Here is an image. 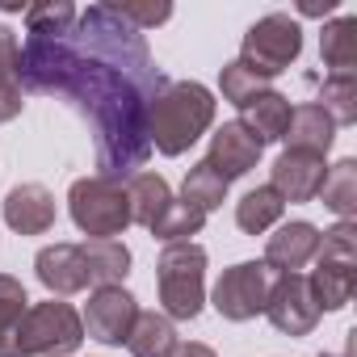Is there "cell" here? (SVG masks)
Masks as SVG:
<instances>
[{
    "label": "cell",
    "mask_w": 357,
    "mask_h": 357,
    "mask_svg": "<svg viewBox=\"0 0 357 357\" xmlns=\"http://www.w3.org/2000/svg\"><path fill=\"white\" fill-rule=\"evenodd\" d=\"M17 84L22 93L68 101L89 122L97 176L130 181L143 172L151 155L147 109L168 89V76L147 38L109 9V0L89 5L63 34H26Z\"/></svg>",
    "instance_id": "cell-1"
},
{
    "label": "cell",
    "mask_w": 357,
    "mask_h": 357,
    "mask_svg": "<svg viewBox=\"0 0 357 357\" xmlns=\"http://www.w3.org/2000/svg\"><path fill=\"white\" fill-rule=\"evenodd\" d=\"M215 93L198 80H168L147 109V143L160 155H185L215 126Z\"/></svg>",
    "instance_id": "cell-2"
},
{
    "label": "cell",
    "mask_w": 357,
    "mask_h": 357,
    "mask_svg": "<svg viewBox=\"0 0 357 357\" xmlns=\"http://www.w3.org/2000/svg\"><path fill=\"white\" fill-rule=\"evenodd\" d=\"M155 290L168 319H198L206 303V248L202 244H164L155 261Z\"/></svg>",
    "instance_id": "cell-3"
},
{
    "label": "cell",
    "mask_w": 357,
    "mask_h": 357,
    "mask_svg": "<svg viewBox=\"0 0 357 357\" xmlns=\"http://www.w3.org/2000/svg\"><path fill=\"white\" fill-rule=\"evenodd\" d=\"M319 315L324 311H344L353 303L357 290V223H336L328 231H319V252H315V269L307 278Z\"/></svg>",
    "instance_id": "cell-4"
},
{
    "label": "cell",
    "mask_w": 357,
    "mask_h": 357,
    "mask_svg": "<svg viewBox=\"0 0 357 357\" xmlns=\"http://www.w3.org/2000/svg\"><path fill=\"white\" fill-rule=\"evenodd\" d=\"M68 211L72 223L89 240H118L130 227V198L126 181H109V176H80L68 190Z\"/></svg>",
    "instance_id": "cell-5"
},
{
    "label": "cell",
    "mask_w": 357,
    "mask_h": 357,
    "mask_svg": "<svg viewBox=\"0 0 357 357\" xmlns=\"http://www.w3.org/2000/svg\"><path fill=\"white\" fill-rule=\"evenodd\" d=\"M84 340V319L76 315L72 303L47 298L26 307L17 324V357H72Z\"/></svg>",
    "instance_id": "cell-6"
},
{
    "label": "cell",
    "mask_w": 357,
    "mask_h": 357,
    "mask_svg": "<svg viewBox=\"0 0 357 357\" xmlns=\"http://www.w3.org/2000/svg\"><path fill=\"white\" fill-rule=\"evenodd\" d=\"M303 55V26L290 13H265L261 22L248 26L244 43H240V63L252 68L257 76L273 80L282 72H290V63Z\"/></svg>",
    "instance_id": "cell-7"
},
{
    "label": "cell",
    "mask_w": 357,
    "mask_h": 357,
    "mask_svg": "<svg viewBox=\"0 0 357 357\" xmlns=\"http://www.w3.org/2000/svg\"><path fill=\"white\" fill-rule=\"evenodd\" d=\"M273 269L265 261H240L231 269H223V278L215 282V311L231 324H244V319H257L265 315V298H269V286H273Z\"/></svg>",
    "instance_id": "cell-8"
},
{
    "label": "cell",
    "mask_w": 357,
    "mask_h": 357,
    "mask_svg": "<svg viewBox=\"0 0 357 357\" xmlns=\"http://www.w3.org/2000/svg\"><path fill=\"white\" fill-rule=\"evenodd\" d=\"M265 315L282 336H311L319 324V307L307 286V273H278L265 298Z\"/></svg>",
    "instance_id": "cell-9"
},
{
    "label": "cell",
    "mask_w": 357,
    "mask_h": 357,
    "mask_svg": "<svg viewBox=\"0 0 357 357\" xmlns=\"http://www.w3.org/2000/svg\"><path fill=\"white\" fill-rule=\"evenodd\" d=\"M139 315V303L126 286H97L89 294V307H84V332L101 344H126L130 336V324Z\"/></svg>",
    "instance_id": "cell-10"
},
{
    "label": "cell",
    "mask_w": 357,
    "mask_h": 357,
    "mask_svg": "<svg viewBox=\"0 0 357 357\" xmlns=\"http://www.w3.org/2000/svg\"><path fill=\"white\" fill-rule=\"evenodd\" d=\"M324 176H328V160L324 155L286 147L273 160V168H269V185L282 194V202H315Z\"/></svg>",
    "instance_id": "cell-11"
},
{
    "label": "cell",
    "mask_w": 357,
    "mask_h": 357,
    "mask_svg": "<svg viewBox=\"0 0 357 357\" xmlns=\"http://www.w3.org/2000/svg\"><path fill=\"white\" fill-rule=\"evenodd\" d=\"M34 273H38V282L51 290V298L80 294V290L89 286L84 248H80V244H68V240H55V244L38 248V257H34Z\"/></svg>",
    "instance_id": "cell-12"
},
{
    "label": "cell",
    "mask_w": 357,
    "mask_h": 357,
    "mask_svg": "<svg viewBox=\"0 0 357 357\" xmlns=\"http://www.w3.org/2000/svg\"><path fill=\"white\" fill-rule=\"evenodd\" d=\"M5 223L17 231V236H47L55 227V194L38 181H22L5 194V206H0Z\"/></svg>",
    "instance_id": "cell-13"
},
{
    "label": "cell",
    "mask_w": 357,
    "mask_h": 357,
    "mask_svg": "<svg viewBox=\"0 0 357 357\" xmlns=\"http://www.w3.org/2000/svg\"><path fill=\"white\" fill-rule=\"evenodd\" d=\"M261 143L240 126V122H223L215 135H211V151H206V164L223 176V181L231 185L236 176H248L252 168H257V160H261Z\"/></svg>",
    "instance_id": "cell-14"
},
{
    "label": "cell",
    "mask_w": 357,
    "mask_h": 357,
    "mask_svg": "<svg viewBox=\"0 0 357 357\" xmlns=\"http://www.w3.org/2000/svg\"><path fill=\"white\" fill-rule=\"evenodd\" d=\"M319 252V227L307 219L282 223L269 240H265V265L273 273H298L307 261H315Z\"/></svg>",
    "instance_id": "cell-15"
},
{
    "label": "cell",
    "mask_w": 357,
    "mask_h": 357,
    "mask_svg": "<svg viewBox=\"0 0 357 357\" xmlns=\"http://www.w3.org/2000/svg\"><path fill=\"white\" fill-rule=\"evenodd\" d=\"M261 147L265 143H278L286 135V122H290V97H282L278 89H265L257 93L252 101L240 105V118H236Z\"/></svg>",
    "instance_id": "cell-16"
},
{
    "label": "cell",
    "mask_w": 357,
    "mask_h": 357,
    "mask_svg": "<svg viewBox=\"0 0 357 357\" xmlns=\"http://www.w3.org/2000/svg\"><path fill=\"white\" fill-rule=\"evenodd\" d=\"M286 147L294 151H315V155H328V147L336 143V122L315 105V101H303V105H290V122H286V135H282Z\"/></svg>",
    "instance_id": "cell-17"
},
{
    "label": "cell",
    "mask_w": 357,
    "mask_h": 357,
    "mask_svg": "<svg viewBox=\"0 0 357 357\" xmlns=\"http://www.w3.org/2000/svg\"><path fill=\"white\" fill-rule=\"evenodd\" d=\"M126 349H130V357H176L181 340H176V328H172L168 315H160V311H139L135 324H130Z\"/></svg>",
    "instance_id": "cell-18"
},
{
    "label": "cell",
    "mask_w": 357,
    "mask_h": 357,
    "mask_svg": "<svg viewBox=\"0 0 357 357\" xmlns=\"http://www.w3.org/2000/svg\"><path fill=\"white\" fill-rule=\"evenodd\" d=\"M126 198H130V223H139V227H147L151 231V223L168 211V202H172V190H168V181L160 172H135L130 181H126Z\"/></svg>",
    "instance_id": "cell-19"
},
{
    "label": "cell",
    "mask_w": 357,
    "mask_h": 357,
    "mask_svg": "<svg viewBox=\"0 0 357 357\" xmlns=\"http://www.w3.org/2000/svg\"><path fill=\"white\" fill-rule=\"evenodd\" d=\"M319 55L328 63V76H344V72L357 68V17L353 13H340V17L324 22Z\"/></svg>",
    "instance_id": "cell-20"
},
{
    "label": "cell",
    "mask_w": 357,
    "mask_h": 357,
    "mask_svg": "<svg viewBox=\"0 0 357 357\" xmlns=\"http://www.w3.org/2000/svg\"><path fill=\"white\" fill-rule=\"evenodd\" d=\"M84 265H89V286H122L130 273V248L122 240H84Z\"/></svg>",
    "instance_id": "cell-21"
},
{
    "label": "cell",
    "mask_w": 357,
    "mask_h": 357,
    "mask_svg": "<svg viewBox=\"0 0 357 357\" xmlns=\"http://www.w3.org/2000/svg\"><path fill=\"white\" fill-rule=\"evenodd\" d=\"M319 198H324V206L336 219L353 223V215H357V160L353 155L328 164V176H324V185H319Z\"/></svg>",
    "instance_id": "cell-22"
},
{
    "label": "cell",
    "mask_w": 357,
    "mask_h": 357,
    "mask_svg": "<svg viewBox=\"0 0 357 357\" xmlns=\"http://www.w3.org/2000/svg\"><path fill=\"white\" fill-rule=\"evenodd\" d=\"M282 211H286L282 194H278L273 185H257V190H248V194L236 202V227H240L244 236H261V231H269V227L282 219Z\"/></svg>",
    "instance_id": "cell-23"
},
{
    "label": "cell",
    "mask_w": 357,
    "mask_h": 357,
    "mask_svg": "<svg viewBox=\"0 0 357 357\" xmlns=\"http://www.w3.org/2000/svg\"><path fill=\"white\" fill-rule=\"evenodd\" d=\"M181 202H190L194 211H202V215H211V211H219L223 202H227V181L206 164V160H198L190 172H185V181H181Z\"/></svg>",
    "instance_id": "cell-24"
},
{
    "label": "cell",
    "mask_w": 357,
    "mask_h": 357,
    "mask_svg": "<svg viewBox=\"0 0 357 357\" xmlns=\"http://www.w3.org/2000/svg\"><path fill=\"white\" fill-rule=\"evenodd\" d=\"M30 298H26V286L13 278V273H0V357H17V324L26 315Z\"/></svg>",
    "instance_id": "cell-25"
},
{
    "label": "cell",
    "mask_w": 357,
    "mask_h": 357,
    "mask_svg": "<svg viewBox=\"0 0 357 357\" xmlns=\"http://www.w3.org/2000/svg\"><path fill=\"white\" fill-rule=\"evenodd\" d=\"M336 126H349L357 122V72H344V76H324L319 84V101H315Z\"/></svg>",
    "instance_id": "cell-26"
},
{
    "label": "cell",
    "mask_w": 357,
    "mask_h": 357,
    "mask_svg": "<svg viewBox=\"0 0 357 357\" xmlns=\"http://www.w3.org/2000/svg\"><path fill=\"white\" fill-rule=\"evenodd\" d=\"M206 227V215L202 211H194L190 202H168V211L151 223V236L160 240V244H190L198 231Z\"/></svg>",
    "instance_id": "cell-27"
},
{
    "label": "cell",
    "mask_w": 357,
    "mask_h": 357,
    "mask_svg": "<svg viewBox=\"0 0 357 357\" xmlns=\"http://www.w3.org/2000/svg\"><path fill=\"white\" fill-rule=\"evenodd\" d=\"M76 17L80 9L68 5V0H43V5L26 9V34H63L76 26Z\"/></svg>",
    "instance_id": "cell-28"
},
{
    "label": "cell",
    "mask_w": 357,
    "mask_h": 357,
    "mask_svg": "<svg viewBox=\"0 0 357 357\" xmlns=\"http://www.w3.org/2000/svg\"><path fill=\"white\" fill-rule=\"evenodd\" d=\"M265 89H269V80L257 76L252 68H244L240 59L223 63V72H219V93H223V101H231L236 109H240L244 101H252L257 93H265Z\"/></svg>",
    "instance_id": "cell-29"
},
{
    "label": "cell",
    "mask_w": 357,
    "mask_h": 357,
    "mask_svg": "<svg viewBox=\"0 0 357 357\" xmlns=\"http://www.w3.org/2000/svg\"><path fill=\"white\" fill-rule=\"evenodd\" d=\"M109 9L126 22V26H135L139 34L143 30H155V26H164L168 17H172V5H139V0H109Z\"/></svg>",
    "instance_id": "cell-30"
},
{
    "label": "cell",
    "mask_w": 357,
    "mask_h": 357,
    "mask_svg": "<svg viewBox=\"0 0 357 357\" xmlns=\"http://www.w3.org/2000/svg\"><path fill=\"white\" fill-rule=\"evenodd\" d=\"M17 63H22V47L9 26H0V80H17Z\"/></svg>",
    "instance_id": "cell-31"
},
{
    "label": "cell",
    "mask_w": 357,
    "mask_h": 357,
    "mask_svg": "<svg viewBox=\"0 0 357 357\" xmlns=\"http://www.w3.org/2000/svg\"><path fill=\"white\" fill-rule=\"evenodd\" d=\"M26 109V93L17 80H0V122H13Z\"/></svg>",
    "instance_id": "cell-32"
},
{
    "label": "cell",
    "mask_w": 357,
    "mask_h": 357,
    "mask_svg": "<svg viewBox=\"0 0 357 357\" xmlns=\"http://www.w3.org/2000/svg\"><path fill=\"white\" fill-rule=\"evenodd\" d=\"M176 357H219L211 344H202V340H190V344H181L176 349Z\"/></svg>",
    "instance_id": "cell-33"
},
{
    "label": "cell",
    "mask_w": 357,
    "mask_h": 357,
    "mask_svg": "<svg viewBox=\"0 0 357 357\" xmlns=\"http://www.w3.org/2000/svg\"><path fill=\"white\" fill-rule=\"evenodd\" d=\"M332 9H336V0H324V5H311V0H307V5H298L303 17H328Z\"/></svg>",
    "instance_id": "cell-34"
},
{
    "label": "cell",
    "mask_w": 357,
    "mask_h": 357,
    "mask_svg": "<svg viewBox=\"0 0 357 357\" xmlns=\"http://www.w3.org/2000/svg\"><path fill=\"white\" fill-rule=\"evenodd\" d=\"M319 357H336V353H319Z\"/></svg>",
    "instance_id": "cell-35"
}]
</instances>
